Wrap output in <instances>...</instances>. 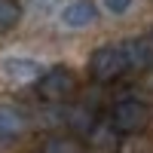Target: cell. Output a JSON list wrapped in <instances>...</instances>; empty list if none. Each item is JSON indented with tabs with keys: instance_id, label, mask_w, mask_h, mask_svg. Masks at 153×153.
<instances>
[{
	"instance_id": "30bf717a",
	"label": "cell",
	"mask_w": 153,
	"mask_h": 153,
	"mask_svg": "<svg viewBox=\"0 0 153 153\" xmlns=\"http://www.w3.org/2000/svg\"><path fill=\"white\" fill-rule=\"evenodd\" d=\"M40 153H86V144L71 132H55L40 144Z\"/></svg>"
},
{
	"instance_id": "9c48e42d",
	"label": "cell",
	"mask_w": 153,
	"mask_h": 153,
	"mask_svg": "<svg viewBox=\"0 0 153 153\" xmlns=\"http://www.w3.org/2000/svg\"><path fill=\"white\" fill-rule=\"evenodd\" d=\"M28 132V117L16 104H0V141H12Z\"/></svg>"
},
{
	"instance_id": "3957f363",
	"label": "cell",
	"mask_w": 153,
	"mask_h": 153,
	"mask_svg": "<svg viewBox=\"0 0 153 153\" xmlns=\"http://www.w3.org/2000/svg\"><path fill=\"white\" fill-rule=\"evenodd\" d=\"M80 92V80H76V74L68 68V65H55L43 71V76L37 80V98L43 101V104H52V107H65L76 98Z\"/></svg>"
},
{
	"instance_id": "7a4b0ae2",
	"label": "cell",
	"mask_w": 153,
	"mask_h": 153,
	"mask_svg": "<svg viewBox=\"0 0 153 153\" xmlns=\"http://www.w3.org/2000/svg\"><path fill=\"white\" fill-rule=\"evenodd\" d=\"M86 74L95 86H113L129 74V61H126L123 43H101L89 52L86 61Z\"/></svg>"
},
{
	"instance_id": "8992f818",
	"label": "cell",
	"mask_w": 153,
	"mask_h": 153,
	"mask_svg": "<svg viewBox=\"0 0 153 153\" xmlns=\"http://www.w3.org/2000/svg\"><path fill=\"white\" fill-rule=\"evenodd\" d=\"M98 22V3L95 0H68L61 6V25L71 31H83Z\"/></svg>"
},
{
	"instance_id": "277c9868",
	"label": "cell",
	"mask_w": 153,
	"mask_h": 153,
	"mask_svg": "<svg viewBox=\"0 0 153 153\" xmlns=\"http://www.w3.org/2000/svg\"><path fill=\"white\" fill-rule=\"evenodd\" d=\"M0 74L12 86H31V83L37 86V80L43 76V68H40V61H34L28 55H6L0 61Z\"/></svg>"
},
{
	"instance_id": "ba28073f",
	"label": "cell",
	"mask_w": 153,
	"mask_h": 153,
	"mask_svg": "<svg viewBox=\"0 0 153 153\" xmlns=\"http://www.w3.org/2000/svg\"><path fill=\"white\" fill-rule=\"evenodd\" d=\"M120 141H123V135L107 123V117L98 120L95 129L83 138V144H86L89 153H117V150H120Z\"/></svg>"
},
{
	"instance_id": "8fae6325",
	"label": "cell",
	"mask_w": 153,
	"mask_h": 153,
	"mask_svg": "<svg viewBox=\"0 0 153 153\" xmlns=\"http://www.w3.org/2000/svg\"><path fill=\"white\" fill-rule=\"evenodd\" d=\"M22 22V3L19 0H0V34L12 31Z\"/></svg>"
},
{
	"instance_id": "6da1fadb",
	"label": "cell",
	"mask_w": 153,
	"mask_h": 153,
	"mask_svg": "<svg viewBox=\"0 0 153 153\" xmlns=\"http://www.w3.org/2000/svg\"><path fill=\"white\" fill-rule=\"evenodd\" d=\"M107 123L117 129L123 138L129 135H144L153 123V107L147 98H138V95H123L110 104L107 110Z\"/></svg>"
},
{
	"instance_id": "5b68a950",
	"label": "cell",
	"mask_w": 153,
	"mask_h": 153,
	"mask_svg": "<svg viewBox=\"0 0 153 153\" xmlns=\"http://www.w3.org/2000/svg\"><path fill=\"white\" fill-rule=\"evenodd\" d=\"M98 120H101L98 110H95V104H89V101H80V104H68L65 107V129L71 135H76L80 141L95 129Z\"/></svg>"
},
{
	"instance_id": "7c38bea8",
	"label": "cell",
	"mask_w": 153,
	"mask_h": 153,
	"mask_svg": "<svg viewBox=\"0 0 153 153\" xmlns=\"http://www.w3.org/2000/svg\"><path fill=\"white\" fill-rule=\"evenodd\" d=\"M135 0H101V6H104V12H110V16H126V12L132 9Z\"/></svg>"
},
{
	"instance_id": "52a82bcc",
	"label": "cell",
	"mask_w": 153,
	"mask_h": 153,
	"mask_svg": "<svg viewBox=\"0 0 153 153\" xmlns=\"http://www.w3.org/2000/svg\"><path fill=\"white\" fill-rule=\"evenodd\" d=\"M123 52H126V61H129V71H138V74L153 71V34L126 40Z\"/></svg>"
}]
</instances>
